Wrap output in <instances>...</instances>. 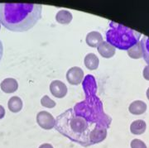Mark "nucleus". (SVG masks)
I'll use <instances>...</instances> for the list:
<instances>
[{"label":"nucleus","mask_w":149,"mask_h":148,"mask_svg":"<svg viewBox=\"0 0 149 148\" xmlns=\"http://www.w3.org/2000/svg\"><path fill=\"white\" fill-rule=\"evenodd\" d=\"M84 76L85 74L83 69L78 66L71 67L66 72V79L71 85H79L81 84L84 79Z\"/></svg>","instance_id":"obj_6"},{"label":"nucleus","mask_w":149,"mask_h":148,"mask_svg":"<svg viewBox=\"0 0 149 148\" xmlns=\"http://www.w3.org/2000/svg\"><path fill=\"white\" fill-rule=\"evenodd\" d=\"M97 49H98V52L101 55V56L106 59H109L113 57L115 55V52H116V49L107 42H103L97 47Z\"/></svg>","instance_id":"obj_10"},{"label":"nucleus","mask_w":149,"mask_h":148,"mask_svg":"<svg viewBox=\"0 0 149 148\" xmlns=\"http://www.w3.org/2000/svg\"><path fill=\"white\" fill-rule=\"evenodd\" d=\"M5 116V109L2 105H0V119L3 118Z\"/></svg>","instance_id":"obj_21"},{"label":"nucleus","mask_w":149,"mask_h":148,"mask_svg":"<svg viewBox=\"0 0 149 148\" xmlns=\"http://www.w3.org/2000/svg\"><path fill=\"white\" fill-rule=\"evenodd\" d=\"M42 11L36 3H0V22L11 32H27L41 19Z\"/></svg>","instance_id":"obj_2"},{"label":"nucleus","mask_w":149,"mask_h":148,"mask_svg":"<svg viewBox=\"0 0 149 148\" xmlns=\"http://www.w3.org/2000/svg\"><path fill=\"white\" fill-rule=\"evenodd\" d=\"M84 64L87 69H91V70H95V69H98L99 65H100V60L95 54L89 53L85 56Z\"/></svg>","instance_id":"obj_12"},{"label":"nucleus","mask_w":149,"mask_h":148,"mask_svg":"<svg viewBox=\"0 0 149 148\" xmlns=\"http://www.w3.org/2000/svg\"><path fill=\"white\" fill-rule=\"evenodd\" d=\"M130 146L131 148H147L146 144L139 139H133L130 143Z\"/></svg>","instance_id":"obj_19"},{"label":"nucleus","mask_w":149,"mask_h":148,"mask_svg":"<svg viewBox=\"0 0 149 148\" xmlns=\"http://www.w3.org/2000/svg\"><path fill=\"white\" fill-rule=\"evenodd\" d=\"M148 106L142 100H135L129 105L128 110L133 115H141L147 111Z\"/></svg>","instance_id":"obj_11"},{"label":"nucleus","mask_w":149,"mask_h":148,"mask_svg":"<svg viewBox=\"0 0 149 148\" xmlns=\"http://www.w3.org/2000/svg\"><path fill=\"white\" fill-rule=\"evenodd\" d=\"M147 98H148V99L149 100V88L147 90Z\"/></svg>","instance_id":"obj_24"},{"label":"nucleus","mask_w":149,"mask_h":148,"mask_svg":"<svg viewBox=\"0 0 149 148\" xmlns=\"http://www.w3.org/2000/svg\"><path fill=\"white\" fill-rule=\"evenodd\" d=\"M86 44L91 47H98L101 44L104 40L102 35L99 32H91L86 35L85 38Z\"/></svg>","instance_id":"obj_9"},{"label":"nucleus","mask_w":149,"mask_h":148,"mask_svg":"<svg viewBox=\"0 0 149 148\" xmlns=\"http://www.w3.org/2000/svg\"><path fill=\"white\" fill-rule=\"evenodd\" d=\"M23 106V103L21 98H19L18 96H13L11 97L9 100L8 102V109L12 113H18L22 110Z\"/></svg>","instance_id":"obj_14"},{"label":"nucleus","mask_w":149,"mask_h":148,"mask_svg":"<svg viewBox=\"0 0 149 148\" xmlns=\"http://www.w3.org/2000/svg\"><path fill=\"white\" fill-rule=\"evenodd\" d=\"M82 85L85 99L74 105L73 111L76 115L84 117L87 121L109 129L112 118L104 113L101 100L96 95L97 84L95 77L92 74L86 75L82 81Z\"/></svg>","instance_id":"obj_3"},{"label":"nucleus","mask_w":149,"mask_h":148,"mask_svg":"<svg viewBox=\"0 0 149 148\" xmlns=\"http://www.w3.org/2000/svg\"><path fill=\"white\" fill-rule=\"evenodd\" d=\"M141 36L140 32L132 28L115 22H110L109 28L106 32V42L114 48L128 51L139 42Z\"/></svg>","instance_id":"obj_4"},{"label":"nucleus","mask_w":149,"mask_h":148,"mask_svg":"<svg viewBox=\"0 0 149 148\" xmlns=\"http://www.w3.org/2000/svg\"><path fill=\"white\" fill-rule=\"evenodd\" d=\"M37 122L40 127L45 130H51L55 127L56 119L47 111H41L37 114Z\"/></svg>","instance_id":"obj_5"},{"label":"nucleus","mask_w":149,"mask_h":148,"mask_svg":"<svg viewBox=\"0 0 149 148\" xmlns=\"http://www.w3.org/2000/svg\"><path fill=\"white\" fill-rule=\"evenodd\" d=\"M127 51L129 57H131L132 59H140L143 57V52L140 42H138L136 45H134L133 47L128 49Z\"/></svg>","instance_id":"obj_16"},{"label":"nucleus","mask_w":149,"mask_h":148,"mask_svg":"<svg viewBox=\"0 0 149 148\" xmlns=\"http://www.w3.org/2000/svg\"><path fill=\"white\" fill-rule=\"evenodd\" d=\"M41 104L47 108H53L54 107H56V104L54 100H52L49 96L44 95L41 99Z\"/></svg>","instance_id":"obj_18"},{"label":"nucleus","mask_w":149,"mask_h":148,"mask_svg":"<svg viewBox=\"0 0 149 148\" xmlns=\"http://www.w3.org/2000/svg\"><path fill=\"white\" fill-rule=\"evenodd\" d=\"M141 46L143 52V58L145 61L149 65V37L144 36L141 41Z\"/></svg>","instance_id":"obj_17"},{"label":"nucleus","mask_w":149,"mask_h":148,"mask_svg":"<svg viewBox=\"0 0 149 148\" xmlns=\"http://www.w3.org/2000/svg\"><path fill=\"white\" fill-rule=\"evenodd\" d=\"M39 148H53V147L51 145V144H48V143H45V144H42L41 145Z\"/></svg>","instance_id":"obj_23"},{"label":"nucleus","mask_w":149,"mask_h":148,"mask_svg":"<svg viewBox=\"0 0 149 148\" xmlns=\"http://www.w3.org/2000/svg\"><path fill=\"white\" fill-rule=\"evenodd\" d=\"M143 75L144 79L149 80V65L144 67L143 71Z\"/></svg>","instance_id":"obj_20"},{"label":"nucleus","mask_w":149,"mask_h":148,"mask_svg":"<svg viewBox=\"0 0 149 148\" xmlns=\"http://www.w3.org/2000/svg\"><path fill=\"white\" fill-rule=\"evenodd\" d=\"M55 128L61 135L82 147L102 142L107 137L108 128L87 121L69 108L56 117Z\"/></svg>","instance_id":"obj_1"},{"label":"nucleus","mask_w":149,"mask_h":148,"mask_svg":"<svg viewBox=\"0 0 149 148\" xmlns=\"http://www.w3.org/2000/svg\"><path fill=\"white\" fill-rule=\"evenodd\" d=\"M1 90L6 94H12L16 92L18 89V83L13 78H7L3 79L0 85Z\"/></svg>","instance_id":"obj_8"},{"label":"nucleus","mask_w":149,"mask_h":148,"mask_svg":"<svg viewBox=\"0 0 149 148\" xmlns=\"http://www.w3.org/2000/svg\"><path fill=\"white\" fill-rule=\"evenodd\" d=\"M72 18H73V17H72L71 13L68 10H65V9L58 11L56 15V20L61 25L70 24V22L72 21Z\"/></svg>","instance_id":"obj_13"},{"label":"nucleus","mask_w":149,"mask_h":148,"mask_svg":"<svg viewBox=\"0 0 149 148\" xmlns=\"http://www.w3.org/2000/svg\"><path fill=\"white\" fill-rule=\"evenodd\" d=\"M50 92L51 94L58 99H62L67 94V87L61 80H53L50 85Z\"/></svg>","instance_id":"obj_7"},{"label":"nucleus","mask_w":149,"mask_h":148,"mask_svg":"<svg viewBox=\"0 0 149 148\" xmlns=\"http://www.w3.org/2000/svg\"><path fill=\"white\" fill-rule=\"evenodd\" d=\"M3 43L0 41V60L3 57Z\"/></svg>","instance_id":"obj_22"},{"label":"nucleus","mask_w":149,"mask_h":148,"mask_svg":"<svg viewBox=\"0 0 149 148\" xmlns=\"http://www.w3.org/2000/svg\"><path fill=\"white\" fill-rule=\"evenodd\" d=\"M147 129V124L143 120H135L130 125V131L134 135H141Z\"/></svg>","instance_id":"obj_15"}]
</instances>
